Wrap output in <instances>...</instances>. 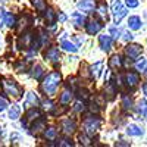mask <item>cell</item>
I'll use <instances>...</instances> for the list:
<instances>
[{
    "label": "cell",
    "mask_w": 147,
    "mask_h": 147,
    "mask_svg": "<svg viewBox=\"0 0 147 147\" xmlns=\"http://www.w3.org/2000/svg\"><path fill=\"white\" fill-rule=\"evenodd\" d=\"M137 110L141 116H147V100L146 99H141L137 105Z\"/></svg>",
    "instance_id": "obj_22"
},
{
    "label": "cell",
    "mask_w": 147,
    "mask_h": 147,
    "mask_svg": "<svg viewBox=\"0 0 147 147\" xmlns=\"http://www.w3.org/2000/svg\"><path fill=\"white\" fill-rule=\"evenodd\" d=\"M60 128H62V132L66 134V136H71V134L75 132V128H77V124L71 119H63L60 121Z\"/></svg>",
    "instance_id": "obj_5"
},
{
    "label": "cell",
    "mask_w": 147,
    "mask_h": 147,
    "mask_svg": "<svg viewBox=\"0 0 147 147\" xmlns=\"http://www.w3.org/2000/svg\"><path fill=\"white\" fill-rule=\"evenodd\" d=\"M140 82V75L137 72H127L125 74V84H127V87L129 88H134V87H137Z\"/></svg>",
    "instance_id": "obj_7"
},
{
    "label": "cell",
    "mask_w": 147,
    "mask_h": 147,
    "mask_svg": "<svg viewBox=\"0 0 147 147\" xmlns=\"http://www.w3.org/2000/svg\"><path fill=\"white\" fill-rule=\"evenodd\" d=\"M60 47L63 49V50H66V52H72V53H75L77 50H78V47L74 44V43H71V41H66V40H63L62 43H60Z\"/></svg>",
    "instance_id": "obj_20"
},
{
    "label": "cell",
    "mask_w": 147,
    "mask_h": 147,
    "mask_svg": "<svg viewBox=\"0 0 147 147\" xmlns=\"http://www.w3.org/2000/svg\"><path fill=\"white\" fill-rule=\"evenodd\" d=\"M57 19H59V22H65L66 21V15L65 13H59L57 15Z\"/></svg>",
    "instance_id": "obj_43"
},
{
    "label": "cell",
    "mask_w": 147,
    "mask_h": 147,
    "mask_svg": "<svg viewBox=\"0 0 147 147\" xmlns=\"http://www.w3.org/2000/svg\"><path fill=\"white\" fill-rule=\"evenodd\" d=\"M97 13H99V16L102 18V21L107 22V19H109V16H107V7H106L105 5H100V6H99V9H97Z\"/></svg>",
    "instance_id": "obj_26"
},
{
    "label": "cell",
    "mask_w": 147,
    "mask_h": 147,
    "mask_svg": "<svg viewBox=\"0 0 147 147\" xmlns=\"http://www.w3.org/2000/svg\"><path fill=\"white\" fill-rule=\"evenodd\" d=\"M99 43H100V49L103 52H109L110 47H112V37L110 35H100L99 37Z\"/></svg>",
    "instance_id": "obj_10"
},
{
    "label": "cell",
    "mask_w": 147,
    "mask_h": 147,
    "mask_svg": "<svg viewBox=\"0 0 147 147\" xmlns=\"http://www.w3.org/2000/svg\"><path fill=\"white\" fill-rule=\"evenodd\" d=\"M121 34L124 35L122 38H124L125 41H131V40H132V34H131V32H128V31H127V32H121Z\"/></svg>",
    "instance_id": "obj_40"
},
{
    "label": "cell",
    "mask_w": 147,
    "mask_h": 147,
    "mask_svg": "<svg viewBox=\"0 0 147 147\" xmlns=\"http://www.w3.org/2000/svg\"><path fill=\"white\" fill-rule=\"evenodd\" d=\"M31 2L35 6V9H38V10H44L46 9V2L44 0H31Z\"/></svg>",
    "instance_id": "obj_32"
},
{
    "label": "cell",
    "mask_w": 147,
    "mask_h": 147,
    "mask_svg": "<svg viewBox=\"0 0 147 147\" xmlns=\"http://www.w3.org/2000/svg\"><path fill=\"white\" fill-rule=\"evenodd\" d=\"M90 110H91V112H99V107H97V105L94 103V105H90Z\"/></svg>",
    "instance_id": "obj_44"
},
{
    "label": "cell",
    "mask_w": 147,
    "mask_h": 147,
    "mask_svg": "<svg viewBox=\"0 0 147 147\" xmlns=\"http://www.w3.org/2000/svg\"><path fill=\"white\" fill-rule=\"evenodd\" d=\"M71 99H72V93L69 90H65L62 94H60V103H62V105L71 103Z\"/></svg>",
    "instance_id": "obj_25"
},
{
    "label": "cell",
    "mask_w": 147,
    "mask_h": 147,
    "mask_svg": "<svg viewBox=\"0 0 147 147\" xmlns=\"http://www.w3.org/2000/svg\"><path fill=\"white\" fill-rule=\"evenodd\" d=\"M71 18H72L74 24H75L77 27H82V25H85V18H84L82 13H80V12H74Z\"/></svg>",
    "instance_id": "obj_18"
},
{
    "label": "cell",
    "mask_w": 147,
    "mask_h": 147,
    "mask_svg": "<svg viewBox=\"0 0 147 147\" xmlns=\"http://www.w3.org/2000/svg\"><path fill=\"white\" fill-rule=\"evenodd\" d=\"M127 134H128V136H131V137H140V136H143V134H144V131H143L141 127H138L136 124H131V125L127 127Z\"/></svg>",
    "instance_id": "obj_14"
},
{
    "label": "cell",
    "mask_w": 147,
    "mask_h": 147,
    "mask_svg": "<svg viewBox=\"0 0 147 147\" xmlns=\"http://www.w3.org/2000/svg\"><path fill=\"white\" fill-rule=\"evenodd\" d=\"M32 41H34L32 34H31V32H25V34L21 35V38H19V41H18V46H19L21 49H27V47L31 46Z\"/></svg>",
    "instance_id": "obj_9"
},
{
    "label": "cell",
    "mask_w": 147,
    "mask_h": 147,
    "mask_svg": "<svg viewBox=\"0 0 147 147\" xmlns=\"http://www.w3.org/2000/svg\"><path fill=\"white\" fill-rule=\"evenodd\" d=\"M43 109L47 110V112H55V106L50 100H44L43 102Z\"/></svg>",
    "instance_id": "obj_33"
},
{
    "label": "cell",
    "mask_w": 147,
    "mask_h": 147,
    "mask_svg": "<svg viewBox=\"0 0 147 147\" xmlns=\"http://www.w3.org/2000/svg\"><path fill=\"white\" fill-rule=\"evenodd\" d=\"M127 6L128 7H131V9H134V7H137L138 6V0H127Z\"/></svg>",
    "instance_id": "obj_35"
},
{
    "label": "cell",
    "mask_w": 147,
    "mask_h": 147,
    "mask_svg": "<svg viewBox=\"0 0 147 147\" xmlns=\"http://www.w3.org/2000/svg\"><path fill=\"white\" fill-rule=\"evenodd\" d=\"M80 141H81V144H84V146H90V140L85 137V136H82V134L80 136Z\"/></svg>",
    "instance_id": "obj_39"
},
{
    "label": "cell",
    "mask_w": 147,
    "mask_h": 147,
    "mask_svg": "<svg viewBox=\"0 0 147 147\" xmlns=\"http://www.w3.org/2000/svg\"><path fill=\"white\" fill-rule=\"evenodd\" d=\"M109 32H110V35H112L113 37V38H119V35H121V30H118V28H115V27H112V28H110L109 30Z\"/></svg>",
    "instance_id": "obj_34"
},
{
    "label": "cell",
    "mask_w": 147,
    "mask_h": 147,
    "mask_svg": "<svg viewBox=\"0 0 147 147\" xmlns=\"http://www.w3.org/2000/svg\"><path fill=\"white\" fill-rule=\"evenodd\" d=\"M46 60H49V62H59V59H60V53L56 47H52V49H49L47 53H46Z\"/></svg>",
    "instance_id": "obj_11"
},
{
    "label": "cell",
    "mask_w": 147,
    "mask_h": 147,
    "mask_svg": "<svg viewBox=\"0 0 147 147\" xmlns=\"http://www.w3.org/2000/svg\"><path fill=\"white\" fill-rule=\"evenodd\" d=\"M78 97H80V99H82V100H85V99H88V94H87V91H80L78 93Z\"/></svg>",
    "instance_id": "obj_42"
},
{
    "label": "cell",
    "mask_w": 147,
    "mask_h": 147,
    "mask_svg": "<svg viewBox=\"0 0 147 147\" xmlns=\"http://www.w3.org/2000/svg\"><path fill=\"white\" fill-rule=\"evenodd\" d=\"M100 128V119L96 116H88L84 121V131L87 136H94L97 129Z\"/></svg>",
    "instance_id": "obj_3"
},
{
    "label": "cell",
    "mask_w": 147,
    "mask_h": 147,
    "mask_svg": "<svg viewBox=\"0 0 147 147\" xmlns=\"http://www.w3.org/2000/svg\"><path fill=\"white\" fill-rule=\"evenodd\" d=\"M5 16H6V10L3 7H0V27L5 24Z\"/></svg>",
    "instance_id": "obj_37"
},
{
    "label": "cell",
    "mask_w": 147,
    "mask_h": 147,
    "mask_svg": "<svg viewBox=\"0 0 147 147\" xmlns=\"http://www.w3.org/2000/svg\"><path fill=\"white\" fill-rule=\"evenodd\" d=\"M102 66H103L102 62H96V63L90 68V69H91V75H93L94 78L100 77V74H102Z\"/></svg>",
    "instance_id": "obj_23"
},
{
    "label": "cell",
    "mask_w": 147,
    "mask_h": 147,
    "mask_svg": "<svg viewBox=\"0 0 147 147\" xmlns=\"http://www.w3.org/2000/svg\"><path fill=\"white\" fill-rule=\"evenodd\" d=\"M77 6H78V9L81 12L90 13V12L94 10V7H96V0H80Z\"/></svg>",
    "instance_id": "obj_8"
},
{
    "label": "cell",
    "mask_w": 147,
    "mask_h": 147,
    "mask_svg": "<svg viewBox=\"0 0 147 147\" xmlns=\"http://www.w3.org/2000/svg\"><path fill=\"white\" fill-rule=\"evenodd\" d=\"M44 19L47 21V24L53 25L55 24V12L52 9H44Z\"/></svg>",
    "instance_id": "obj_24"
},
{
    "label": "cell",
    "mask_w": 147,
    "mask_h": 147,
    "mask_svg": "<svg viewBox=\"0 0 147 147\" xmlns=\"http://www.w3.org/2000/svg\"><path fill=\"white\" fill-rule=\"evenodd\" d=\"M102 27H103V24H100L99 21H90L87 24V32L90 35H94V34H97L102 30Z\"/></svg>",
    "instance_id": "obj_13"
},
{
    "label": "cell",
    "mask_w": 147,
    "mask_h": 147,
    "mask_svg": "<svg viewBox=\"0 0 147 147\" xmlns=\"http://www.w3.org/2000/svg\"><path fill=\"white\" fill-rule=\"evenodd\" d=\"M24 106H25V109L37 107V106H38V97H37L34 93H28V94H27L25 102H24Z\"/></svg>",
    "instance_id": "obj_12"
},
{
    "label": "cell",
    "mask_w": 147,
    "mask_h": 147,
    "mask_svg": "<svg viewBox=\"0 0 147 147\" xmlns=\"http://www.w3.org/2000/svg\"><path fill=\"white\" fill-rule=\"evenodd\" d=\"M43 74H44V71H43V68H41L40 65H35V66H34V69H32V77H34L35 80H40Z\"/></svg>",
    "instance_id": "obj_30"
},
{
    "label": "cell",
    "mask_w": 147,
    "mask_h": 147,
    "mask_svg": "<svg viewBox=\"0 0 147 147\" xmlns=\"http://www.w3.org/2000/svg\"><path fill=\"white\" fill-rule=\"evenodd\" d=\"M128 27H129V30H134V31L140 30L141 28V19H140V16H129Z\"/></svg>",
    "instance_id": "obj_15"
},
{
    "label": "cell",
    "mask_w": 147,
    "mask_h": 147,
    "mask_svg": "<svg viewBox=\"0 0 147 147\" xmlns=\"http://www.w3.org/2000/svg\"><path fill=\"white\" fill-rule=\"evenodd\" d=\"M143 91H144V94L147 96V82H146V84L143 85Z\"/></svg>",
    "instance_id": "obj_45"
},
{
    "label": "cell",
    "mask_w": 147,
    "mask_h": 147,
    "mask_svg": "<svg viewBox=\"0 0 147 147\" xmlns=\"http://www.w3.org/2000/svg\"><path fill=\"white\" fill-rule=\"evenodd\" d=\"M60 147H65V146H74V143L72 141H69V140H62L60 143H57Z\"/></svg>",
    "instance_id": "obj_41"
},
{
    "label": "cell",
    "mask_w": 147,
    "mask_h": 147,
    "mask_svg": "<svg viewBox=\"0 0 147 147\" xmlns=\"http://www.w3.org/2000/svg\"><path fill=\"white\" fill-rule=\"evenodd\" d=\"M2 87L5 90L6 94L9 96H13L15 99H21L22 97V88L13 81V80H7V78H3L2 80Z\"/></svg>",
    "instance_id": "obj_2"
},
{
    "label": "cell",
    "mask_w": 147,
    "mask_h": 147,
    "mask_svg": "<svg viewBox=\"0 0 147 147\" xmlns=\"http://www.w3.org/2000/svg\"><path fill=\"white\" fill-rule=\"evenodd\" d=\"M136 68H137V71L138 72H143L146 68H147V59H144V57H137V62H136Z\"/></svg>",
    "instance_id": "obj_27"
},
{
    "label": "cell",
    "mask_w": 147,
    "mask_h": 147,
    "mask_svg": "<svg viewBox=\"0 0 147 147\" xmlns=\"http://www.w3.org/2000/svg\"><path fill=\"white\" fill-rule=\"evenodd\" d=\"M5 24L7 27H15V24H16V18L12 15V13H6V16H5Z\"/></svg>",
    "instance_id": "obj_29"
},
{
    "label": "cell",
    "mask_w": 147,
    "mask_h": 147,
    "mask_svg": "<svg viewBox=\"0 0 147 147\" xmlns=\"http://www.w3.org/2000/svg\"><path fill=\"white\" fill-rule=\"evenodd\" d=\"M122 107H124L125 110H129L132 107V99L129 96H122Z\"/></svg>",
    "instance_id": "obj_28"
},
{
    "label": "cell",
    "mask_w": 147,
    "mask_h": 147,
    "mask_svg": "<svg viewBox=\"0 0 147 147\" xmlns=\"http://www.w3.org/2000/svg\"><path fill=\"white\" fill-rule=\"evenodd\" d=\"M122 66V59L119 55H113L109 59V68L110 69H119Z\"/></svg>",
    "instance_id": "obj_16"
},
{
    "label": "cell",
    "mask_w": 147,
    "mask_h": 147,
    "mask_svg": "<svg viewBox=\"0 0 147 147\" xmlns=\"http://www.w3.org/2000/svg\"><path fill=\"white\" fill-rule=\"evenodd\" d=\"M112 13L115 16V22L116 24H119L122 21V18L127 15V9L122 6L121 0H113L112 2Z\"/></svg>",
    "instance_id": "obj_4"
},
{
    "label": "cell",
    "mask_w": 147,
    "mask_h": 147,
    "mask_svg": "<svg viewBox=\"0 0 147 147\" xmlns=\"http://www.w3.org/2000/svg\"><path fill=\"white\" fill-rule=\"evenodd\" d=\"M44 128H46V122H44L43 119L38 118V119H37V122L32 125L31 129H32V134H38V132H40L41 129H44Z\"/></svg>",
    "instance_id": "obj_21"
},
{
    "label": "cell",
    "mask_w": 147,
    "mask_h": 147,
    "mask_svg": "<svg viewBox=\"0 0 147 147\" xmlns=\"http://www.w3.org/2000/svg\"><path fill=\"white\" fill-rule=\"evenodd\" d=\"M141 50H143V47L140 44H128L125 47V55L128 57H131V59H137L140 56Z\"/></svg>",
    "instance_id": "obj_6"
},
{
    "label": "cell",
    "mask_w": 147,
    "mask_h": 147,
    "mask_svg": "<svg viewBox=\"0 0 147 147\" xmlns=\"http://www.w3.org/2000/svg\"><path fill=\"white\" fill-rule=\"evenodd\" d=\"M56 136H57V131H56L55 128H49V129L44 131V137L49 138V140H55Z\"/></svg>",
    "instance_id": "obj_31"
},
{
    "label": "cell",
    "mask_w": 147,
    "mask_h": 147,
    "mask_svg": "<svg viewBox=\"0 0 147 147\" xmlns=\"http://www.w3.org/2000/svg\"><path fill=\"white\" fill-rule=\"evenodd\" d=\"M19 115H21V107L18 105H12L10 109H9V118L12 121H15V119L19 118Z\"/></svg>",
    "instance_id": "obj_19"
},
{
    "label": "cell",
    "mask_w": 147,
    "mask_h": 147,
    "mask_svg": "<svg viewBox=\"0 0 147 147\" xmlns=\"http://www.w3.org/2000/svg\"><path fill=\"white\" fill-rule=\"evenodd\" d=\"M6 107H7V102H6V99L0 96V112H2V110H5Z\"/></svg>",
    "instance_id": "obj_36"
},
{
    "label": "cell",
    "mask_w": 147,
    "mask_h": 147,
    "mask_svg": "<svg viewBox=\"0 0 147 147\" xmlns=\"http://www.w3.org/2000/svg\"><path fill=\"white\" fill-rule=\"evenodd\" d=\"M74 110H75V112H82V110H84V103L77 102L75 106H74Z\"/></svg>",
    "instance_id": "obj_38"
},
{
    "label": "cell",
    "mask_w": 147,
    "mask_h": 147,
    "mask_svg": "<svg viewBox=\"0 0 147 147\" xmlns=\"http://www.w3.org/2000/svg\"><path fill=\"white\" fill-rule=\"evenodd\" d=\"M41 116V112L37 107H30L27 112V121H37Z\"/></svg>",
    "instance_id": "obj_17"
},
{
    "label": "cell",
    "mask_w": 147,
    "mask_h": 147,
    "mask_svg": "<svg viewBox=\"0 0 147 147\" xmlns=\"http://www.w3.org/2000/svg\"><path fill=\"white\" fill-rule=\"evenodd\" d=\"M59 84H60V74L59 72H52L44 78V81L41 84V88L47 96H55L57 88H59Z\"/></svg>",
    "instance_id": "obj_1"
}]
</instances>
